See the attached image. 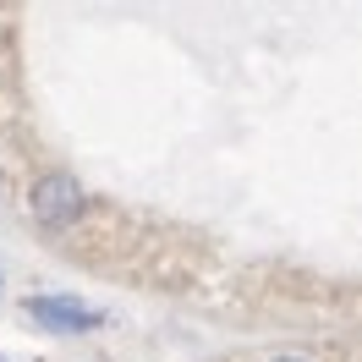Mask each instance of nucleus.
<instances>
[{
	"instance_id": "f03ea898",
	"label": "nucleus",
	"mask_w": 362,
	"mask_h": 362,
	"mask_svg": "<svg viewBox=\"0 0 362 362\" xmlns=\"http://www.w3.org/2000/svg\"><path fill=\"white\" fill-rule=\"evenodd\" d=\"M28 313L39 318L45 329H71V335L105 324V313H93L83 296H28Z\"/></svg>"
},
{
	"instance_id": "f257e3e1",
	"label": "nucleus",
	"mask_w": 362,
	"mask_h": 362,
	"mask_svg": "<svg viewBox=\"0 0 362 362\" xmlns=\"http://www.w3.org/2000/svg\"><path fill=\"white\" fill-rule=\"evenodd\" d=\"M33 220L39 226H49V230H66V226H77V214L88 209V198H83V187L71 176H45L39 187H33Z\"/></svg>"
},
{
	"instance_id": "7ed1b4c3",
	"label": "nucleus",
	"mask_w": 362,
	"mask_h": 362,
	"mask_svg": "<svg viewBox=\"0 0 362 362\" xmlns=\"http://www.w3.org/2000/svg\"><path fill=\"white\" fill-rule=\"evenodd\" d=\"M280 362H308V357H280Z\"/></svg>"
},
{
	"instance_id": "20e7f679",
	"label": "nucleus",
	"mask_w": 362,
	"mask_h": 362,
	"mask_svg": "<svg viewBox=\"0 0 362 362\" xmlns=\"http://www.w3.org/2000/svg\"><path fill=\"white\" fill-rule=\"evenodd\" d=\"M0 362H6V357H0Z\"/></svg>"
}]
</instances>
